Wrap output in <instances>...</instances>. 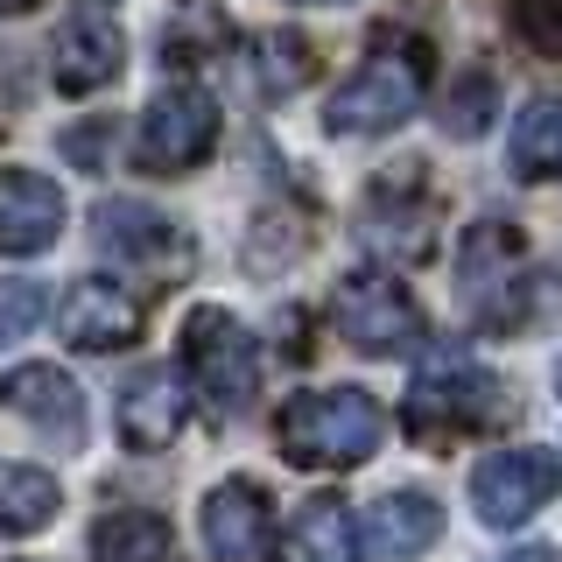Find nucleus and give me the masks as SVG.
<instances>
[{
	"label": "nucleus",
	"mask_w": 562,
	"mask_h": 562,
	"mask_svg": "<svg viewBox=\"0 0 562 562\" xmlns=\"http://www.w3.org/2000/svg\"><path fill=\"white\" fill-rule=\"evenodd\" d=\"M429 92V43L401 29H380V43L359 57V70L324 99L330 134H394Z\"/></svg>",
	"instance_id": "nucleus-1"
},
{
	"label": "nucleus",
	"mask_w": 562,
	"mask_h": 562,
	"mask_svg": "<svg viewBox=\"0 0 562 562\" xmlns=\"http://www.w3.org/2000/svg\"><path fill=\"white\" fill-rule=\"evenodd\" d=\"M386 443V415L359 386H316L281 408V457L310 471H351Z\"/></svg>",
	"instance_id": "nucleus-2"
},
{
	"label": "nucleus",
	"mask_w": 562,
	"mask_h": 562,
	"mask_svg": "<svg viewBox=\"0 0 562 562\" xmlns=\"http://www.w3.org/2000/svg\"><path fill=\"white\" fill-rule=\"evenodd\" d=\"M176 359H183L190 394H198L218 422L254 408V394H260V345H254V330H246L233 310H218V303L190 310L183 330H176Z\"/></svg>",
	"instance_id": "nucleus-3"
},
{
	"label": "nucleus",
	"mask_w": 562,
	"mask_h": 562,
	"mask_svg": "<svg viewBox=\"0 0 562 562\" xmlns=\"http://www.w3.org/2000/svg\"><path fill=\"white\" fill-rule=\"evenodd\" d=\"M527 281H535V260H527L520 225L506 218H479L457 246V303L479 330H520L527 324Z\"/></svg>",
	"instance_id": "nucleus-4"
},
{
	"label": "nucleus",
	"mask_w": 562,
	"mask_h": 562,
	"mask_svg": "<svg viewBox=\"0 0 562 562\" xmlns=\"http://www.w3.org/2000/svg\"><path fill=\"white\" fill-rule=\"evenodd\" d=\"M506 415V394L485 366H471L464 351H436L429 366L408 380V429L415 436H450V429H485Z\"/></svg>",
	"instance_id": "nucleus-5"
},
{
	"label": "nucleus",
	"mask_w": 562,
	"mask_h": 562,
	"mask_svg": "<svg viewBox=\"0 0 562 562\" xmlns=\"http://www.w3.org/2000/svg\"><path fill=\"white\" fill-rule=\"evenodd\" d=\"M330 324H338L359 351H373V359L408 351L422 338V310H415L408 281L386 274V268H351L338 281V295H330Z\"/></svg>",
	"instance_id": "nucleus-6"
},
{
	"label": "nucleus",
	"mask_w": 562,
	"mask_h": 562,
	"mask_svg": "<svg viewBox=\"0 0 562 562\" xmlns=\"http://www.w3.org/2000/svg\"><path fill=\"white\" fill-rule=\"evenodd\" d=\"M218 148V99L198 85H169L134 127V162L148 176H183Z\"/></svg>",
	"instance_id": "nucleus-7"
},
{
	"label": "nucleus",
	"mask_w": 562,
	"mask_h": 562,
	"mask_svg": "<svg viewBox=\"0 0 562 562\" xmlns=\"http://www.w3.org/2000/svg\"><path fill=\"white\" fill-rule=\"evenodd\" d=\"M562 492V457L541 443H514L492 450L479 471H471V506H479L485 527H527Z\"/></svg>",
	"instance_id": "nucleus-8"
},
{
	"label": "nucleus",
	"mask_w": 562,
	"mask_h": 562,
	"mask_svg": "<svg viewBox=\"0 0 562 562\" xmlns=\"http://www.w3.org/2000/svg\"><path fill=\"white\" fill-rule=\"evenodd\" d=\"M92 239H99V254H105V260H120V268H140V274H155V281H169L176 268H190V239H183V225H176L169 211L140 204V198H113V204H99Z\"/></svg>",
	"instance_id": "nucleus-9"
},
{
	"label": "nucleus",
	"mask_w": 562,
	"mask_h": 562,
	"mask_svg": "<svg viewBox=\"0 0 562 562\" xmlns=\"http://www.w3.org/2000/svg\"><path fill=\"white\" fill-rule=\"evenodd\" d=\"M204 541L211 562H268L274 555V499L254 479H225L204 492Z\"/></svg>",
	"instance_id": "nucleus-10"
},
{
	"label": "nucleus",
	"mask_w": 562,
	"mask_h": 562,
	"mask_svg": "<svg viewBox=\"0 0 562 562\" xmlns=\"http://www.w3.org/2000/svg\"><path fill=\"white\" fill-rule=\"evenodd\" d=\"M0 408H14L22 422H35L43 436H57V443L78 450L85 443V394L78 380L57 373V366H14V373H0Z\"/></svg>",
	"instance_id": "nucleus-11"
},
{
	"label": "nucleus",
	"mask_w": 562,
	"mask_h": 562,
	"mask_svg": "<svg viewBox=\"0 0 562 562\" xmlns=\"http://www.w3.org/2000/svg\"><path fill=\"white\" fill-rule=\"evenodd\" d=\"M401 190V169L394 176H380L373 190H366V211H359V233L373 254L386 260H429V246H436V204L429 198H394Z\"/></svg>",
	"instance_id": "nucleus-12"
},
{
	"label": "nucleus",
	"mask_w": 562,
	"mask_h": 562,
	"mask_svg": "<svg viewBox=\"0 0 562 562\" xmlns=\"http://www.w3.org/2000/svg\"><path fill=\"white\" fill-rule=\"evenodd\" d=\"M120 64H127V35H120L113 14L78 8L57 29V85L64 92H105L120 78Z\"/></svg>",
	"instance_id": "nucleus-13"
},
{
	"label": "nucleus",
	"mask_w": 562,
	"mask_h": 562,
	"mask_svg": "<svg viewBox=\"0 0 562 562\" xmlns=\"http://www.w3.org/2000/svg\"><path fill=\"white\" fill-rule=\"evenodd\" d=\"M64 338L78 345V351H120V345H134L140 338V303L120 281H105V274H85L78 289L64 295Z\"/></svg>",
	"instance_id": "nucleus-14"
},
{
	"label": "nucleus",
	"mask_w": 562,
	"mask_h": 562,
	"mask_svg": "<svg viewBox=\"0 0 562 562\" xmlns=\"http://www.w3.org/2000/svg\"><path fill=\"white\" fill-rule=\"evenodd\" d=\"M359 535H366V555L415 562V555H429L436 541H443V506H436L429 492H386V499L366 506Z\"/></svg>",
	"instance_id": "nucleus-15"
},
{
	"label": "nucleus",
	"mask_w": 562,
	"mask_h": 562,
	"mask_svg": "<svg viewBox=\"0 0 562 562\" xmlns=\"http://www.w3.org/2000/svg\"><path fill=\"white\" fill-rule=\"evenodd\" d=\"M64 233V198L35 169H0V254H43Z\"/></svg>",
	"instance_id": "nucleus-16"
},
{
	"label": "nucleus",
	"mask_w": 562,
	"mask_h": 562,
	"mask_svg": "<svg viewBox=\"0 0 562 562\" xmlns=\"http://www.w3.org/2000/svg\"><path fill=\"white\" fill-rule=\"evenodd\" d=\"M183 429V380L162 366H140L120 386V443L127 450H162Z\"/></svg>",
	"instance_id": "nucleus-17"
},
{
	"label": "nucleus",
	"mask_w": 562,
	"mask_h": 562,
	"mask_svg": "<svg viewBox=\"0 0 562 562\" xmlns=\"http://www.w3.org/2000/svg\"><path fill=\"white\" fill-rule=\"evenodd\" d=\"M281 562H359V541H351V514L338 492H316V499L295 514L289 541H281Z\"/></svg>",
	"instance_id": "nucleus-18"
},
{
	"label": "nucleus",
	"mask_w": 562,
	"mask_h": 562,
	"mask_svg": "<svg viewBox=\"0 0 562 562\" xmlns=\"http://www.w3.org/2000/svg\"><path fill=\"white\" fill-rule=\"evenodd\" d=\"M506 162H514L520 183H555V176H562V99H535L514 120Z\"/></svg>",
	"instance_id": "nucleus-19"
},
{
	"label": "nucleus",
	"mask_w": 562,
	"mask_h": 562,
	"mask_svg": "<svg viewBox=\"0 0 562 562\" xmlns=\"http://www.w3.org/2000/svg\"><path fill=\"white\" fill-rule=\"evenodd\" d=\"M92 562H169V520L162 514H105L92 527Z\"/></svg>",
	"instance_id": "nucleus-20"
},
{
	"label": "nucleus",
	"mask_w": 562,
	"mask_h": 562,
	"mask_svg": "<svg viewBox=\"0 0 562 562\" xmlns=\"http://www.w3.org/2000/svg\"><path fill=\"white\" fill-rule=\"evenodd\" d=\"M64 506V485L49 479V471L35 464H8L0 471V527L8 535H35V527H49Z\"/></svg>",
	"instance_id": "nucleus-21"
},
{
	"label": "nucleus",
	"mask_w": 562,
	"mask_h": 562,
	"mask_svg": "<svg viewBox=\"0 0 562 562\" xmlns=\"http://www.w3.org/2000/svg\"><path fill=\"white\" fill-rule=\"evenodd\" d=\"M233 49V22H225L218 8H204V0H183V8L169 14V35H162V57L169 64H204V57H225Z\"/></svg>",
	"instance_id": "nucleus-22"
},
{
	"label": "nucleus",
	"mask_w": 562,
	"mask_h": 562,
	"mask_svg": "<svg viewBox=\"0 0 562 562\" xmlns=\"http://www.w3.org/2000/svg\"><path fill=\"white\" fill-rule=\"evenodd\" d=\"M310 43H295V35H260V43H254V85H260V99H289L295 92V85H303L310 78Z\"/></svg>",
	"instance_id": "nucleus-23"
},
{
	"label": "nucleus",
	"mask_w": 562,
	"mask_h": 562,
	"mask_svg": "<svg viewBox=\"0 0 562 562\" xmlns=\"http://www.w3.org/2000/svg\"><path fill=\"white\" fill-rule=\"evenodd\" d=\"M492 113H499V85H492V70H464V78L450 85V99H443V127L450 134H485Z\"/></svg>",
	"instance_id": "nucleus-24"
},
{
	"label": "nucleus",
	"mask_w": 562,
	"mask_h": 562,
	"mask_svg": "<svg viewBox=\"0 0 562 562\" xmlns=\"http://www.w3.org/2000/svg\"><path fill=\"white\" fill-rule=\"evenodd\" d=\"M506 22L535 57H555L562 64V0H506Z\"/></svg>",
	"instance_id": "nucleus-25"
},
{
	"label": "nucleus",
	"mask_w": 562,
	"mask_h": 562,
	"mask_svg": "<svg viewBox=\"0 0 562 562\" xmlns=\"http://www.w3.org/2000/svg\"><path fill=\"white\" fill-rule=\"evenodd\" d=\"M35 324H43V289H35L29 274H8L0 281V351L22 345Z\"/></svg>",
	"instance_id": "nucleus-26"
},
{
	"label": "nucleus",
	"mask_w": 562,
	"mask_h": 562,
	"mask_svg": "<svg viewBox=\"0 0 562 562\" xmlns=\"http://www.w3.org/2000/svg\"><path fill=\"white\" fill-rule=\"evenodd\" d=\"M105 134H113V120H92V127L64 134V155H70L78 169H99V162H105Z\"/></svg>",
	"instance_id": "nucleus-27"
},
{
	"label": "nucleus",
	"mask_w": 562,
	"mask_h": 562,
	"mask_svg": "<svg viewBox=\"0 0 562 562\" xmlns=\"http://www.w3.org/2000/svg\"><path fill=\"white\" fill-rule=\"evenodd\" d=\"M506 562H562V549H514Z\"/></svg>",
	"instance_id": "nucleus-28"
},
{
	"label": "nucleus",
	"mask_w": 562,
	"mask_h": 562,
	"mask_svg": "<svg viewBox=\"0 0 562 562\" xmlns=\"http://www.w3.org/2000/svg\"><path fill=\"white\" fill-rule=\"evenodd\" d=\"M555 394H562V359H555Z\"/></svg>",
	"instance_id": "nucleus-29"
},
{
	"label": "nucleus",
	"mask_w": 562,
	"mask_h": 562,
	"mask_svg": "<svg viewBox=\"0 0 562 562\" xmlns=\"http://www.w3.org/2000/svg\"><path fill=\"white\" fill-rule=\"evenodd\" d=\"M303 8H330V0H303Z\"/></svg>",
	"instance_id": "nucleus-30"
},
{
	"label": "nucleus",
	"mask_w": 562,
	"mask_h": 562,
	"mask_svg": "<svg viewBox=\"0 0 562 562\" xmlns=\"http://www.w3.org/2000/svg\"><path fill=\"white\" fill-rule=\"evenodd\" d=\"M8 8H35V0H8Z\"/></svg>",
	"instance_id": "nucleus-31"
}]
</instances>
